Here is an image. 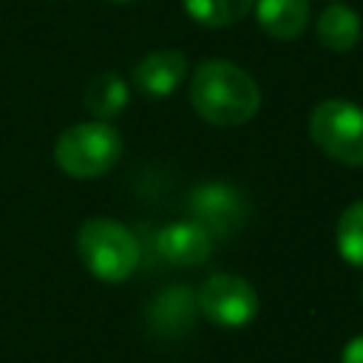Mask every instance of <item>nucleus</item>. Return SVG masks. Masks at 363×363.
<instances>
[{"label":"nucleus","instance_id":"nucleus-7","mask_svg":"<svg viewBox=\"0 0 363 363\" xmlns=\"http://www.w3.org/2000/svg\"><path fill=\"white\" fill-rule=\"evenodd\" d=\"M184 77H187V57L176 48L150 51L130 71L133 88L145 96H153V99L176 94L179 85L184 82Z\"/></svg>","mask_w":363,"mask_h":363},{"label":"nucleus","instance_id":"nucleus-6","mask_svg":"<svg viewBox=\"0 0 363 363\" xmlns=\"http://www.w3.org/2000/svg\"><path fill=\"white\" fill-rule=\"evenodd\" d=\"M196 306L210 323L221 329H241L255 320L261 301L247 278L233 272H216L199 286Z\"/></svg>","mask_w":363,"mask_h":363},{"label":"nucleus","instance_id":"nucleus-16","mask_svg":"<svg viewBox=\"0 0 363 363\" xmlns=\"http://www.w3.org/2000/svg\"><path fill=\"white\" fill-rule=\"evenodd\" d=\"M111 3H136V0H111Z\"/></svg>","mask_w":363,"mask_h":363},{"label":"nucleus","instance_id":"nucleus-10","mask_svg":"<svg viewBox=\"0 0 363 363\" xmlns=\"http://www.w3.org/2000/svg\"><path fill=\"white\" fill-rule=\"evenodd\" d=\"M252 11L258 28L272 40H295L309 26L306 0H255Z\"/></svg>","mask_w":363,"mask_h":363},{"label":"nucleus","instance_id":"nucleus-11","mask_svg":"<svg viewBox=\"0 0 363 363\" xmlns=\"http://www.w3.org/2000/svg\"><path fill=\"white\" fill-rule=\"evenodd\" d=\"M315 34L323 48H329L335 54H346L360 43L363 23L354 9L343 6V3H329L315 23Z\"/></svg>","mask_w":363,"mask_h":363},{"label":"nucleus","instance_id":"nucleus-12","mask_svg":"<svg viewBox=\"0 0 363 363\" xmlns=\"http://www.w3.org/2000/svg\"><path fill=\"white\" fill-rule=\"evenodd\" d=\"M130 102V91L125 85V79L116 74V71H102L96 74L88 85H85V94H82V105L85 111L99 119V122H111L116 119Z\"/></svg>","mask_w":363,"mask_h":363},{"label":"nucleus","instance_id":"nucleus-4","mask_svg":"<svg viewBox=\"0 0 363 363\" xmlns=\"http://www.w3.org/2000/svg\"><path fill=\"white\" fill-rule=\"evenodd\" d=\"M315 147L337 164L363 167V108L349 99H323L309 113Z\"/></svg>","mask_w":363,"mask_h":363},{"label":"nucleus","instance_id":"nucleus-3","mask_svg":"<svg viewBox=\"0 0 363 363\" xmlns=\"http://www.w3.org/2000/svg\"><path fill=\"white\" fill-rule=\"evenodd\" d=\"M122 156V136L111 122H77L54 142V162L71 179H96Z\"/></svg>","mask_w":363,"mask_h":363},{"label":"nucleus","instance_id":"nucleus-9","mask_svg":"<svg viewBox=\"0 0 363 363\" xmlns=\"http://www.w3.org/2000/svg\"><path fill=\"white\" fill-rule=\"evenodd\" d=\"M196 292L187 286H170L162 289L147 309V320L153 326V332L164 335V337H176L184 335L187 329H193L196 323Z\"/></svg>","mask_w":363,"mask_h":363},{"label":"nucleus","instance_id":"nucleus-5","mask_svg":"<svg viewBox=\"0 0 363 363\" xmlns=\"http://www.w3.org/2000/svg\"><path fill=\"white\" fill-rule=\"evenodd\" d=\"M187 213L210 233V238L224 241L244 230L250 218V201L244 190L230 182H201L187 196Z\"/></svg>","mask_w":363,"mask_h":363},{"label":"nucleus","instance_id":"nucleus-2","mask_svg":"<svg viewBox=\"0 0 363 363\" xmlns=\"http://www.w3.org/2000/svg\"><path fill=\"white\" fill-rule=\"evenodd\" d=\"M77 255L94 278L105 284H122L136 272L142 247L122 221L94 216L77 230Z\"/></svg>","mask_w":363,"mask_h":363},{"label":"nucleus","instance_id":"nucleus-14","mask_svg":"<svg viewBox=\"0 0 363 363\" xmlns=\"http://www.w3.org/2000/svg\"><path fill=\"white\" fill-rule=\"evenodd\" d=\"M335 241H337V252L346 264L360 267L363 269V199L352 201L335 227Z\"/></svg>","mask_w":363,"mask_h":363},{"label":"nucleus","instance_id":"nucleus-15","mask_svg":"<svg viewBox=\"0 0 363 363\" xmlns=\"http://www.w3.org/2000/svg\"><path fill=\"white\" fill-rule=\"evenodd\" d=\"M340 363H363V335L352 337V340H349V343L343 346Z\"/></svg>","mask_w":363,"mask_h":363},{"label":"nucleus","instance_id":"nucleus-1","mask_svg":"<svg viewBox=\"0 0 363 363\" xmlns=\"http://www.w3.org/2000/svg\"><path fill=\"white\" fill-rule=\"evenodd\" d=\"M193 111L216 128H238L261 108L258 82L230 60H204L190 79Z\"/></svg>","mask_w":363,"mask_h":363},{"label":"nucleus","instance_id":"nucleus-8","mask_svg":"<svg viewBox=\"0 0 363 363\" xmlns=\"http://www.w3.org/2000/svg\"><path fill=\"white\" fill-rule=\"evenodd\" d=\"M156 252L167 264H176V267H199V264H204L210 258L213 238H210V233L201 224H196L193 218H184V221L164 224L156 233Z\"/></svg>","mask_w":363,"mask_h":363},{"label":"nucleus","instance_id":"nucleus-13","mask_svg":"<svg viewBox=\"0 0 363 363\" xmlns=\"http://www.w3.org/2000/svg\"><path fill=\"white\" fill-rule=\"evenodd\" d=\"M182 6L204 28H230L252 11L255 0H182Z\"/></svg>","mask_w":363,"mask_h":363}]
</instances>
